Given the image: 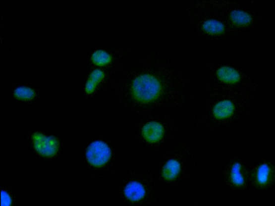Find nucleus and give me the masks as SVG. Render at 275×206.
<instances>
[{"label": "nucleus", "instance_id": "obj_7", "mask_svg": "<svg viewBox=\"0 0 275 206\" xmlns=\"http://www.w3.org/2000/svg\"><path fill=\"white\" fill-rule=\"evenodd\" d=\"M181 170L180 163L176 159H171L164 165L162 170V176L167 181H171L177 177Z\"/></svg>", "mask_w": 275, "mask_h": 206}, {"label": "nucleus", "instance_id": "obj_4", "mask_svg": "<svg viewBox=\"0 0 275 206\" xmlns=\"http://www.w3.org/2000/svg\"><path fill=\"white\" fill-rule=\"evenodd\" d=\"M163 125L157 121H151L146 124L142 129V135L145 140L149 143H157L164 135Z\"/></svg>", "mask_w": 275, "mask_h": 206}, {"label": "nucleus", "instance_id": "obj_12", "mask_svg": "<svg viewBox=\"0 0 275 206\" xmlns=\"http://www.w3.org/2000/svg\"><path fill=\"white\" fill-rule=\"evenodd\" d=\"M230 18L236 25L246 26L252 21V16L247 12L241 10H234L230 14Z\"/></svg>", "mask_w": 275, "mask_h": 206}, {"label": "nucleus", "instance_id": "obj_2", "mask_svg": "<svg viewBox=\"0 0 275 206\" xmlns=\"http://www.w3.org/2000/svg\"><path fill=\"white\" fill-rule=\"evenodd\" d=\"M111 152L110 147L102 141H95L88 148L86 156L88 162L94 166L106 164L110 160Z\"/></svg>", "mask_w": 275, "mask_h": 206}, {"label": "nucleus", "instance_id": "obj_15", "mask_svg": "<svg viewBox=\"0 0 275 206\" xmlns=\"http://www.w3.org/2000/svg\"><path fill=\"white\" fill-rule=\"evenodd\" d=\"M14 96L17 99L22 100H30L33 99L35 93L33 89L27 87H20L16 88L14 91Z\"/></svg>", "mask_w": 275, "mask_h": 206}, {"label": "nucleus", "instance_id": "obj_5", "mask_svg": "<svg viewBox=\"0 0 275 206\" xmlns=\"http://www.w3.org/2000/svg\"><path fill=\"white\" fill-rule=\"evenodd\" d=\"M124 195L131 202L142 201L146 196L144 186L138 182L133 181L128 183L124 189Z\"/></svg>", "mask_w": 275, "mask_h": 206}, {"label": "nucleus", "instance_id": "obj_1", "mask_svg": "<svg viewBox=\"0 0 275 206\" xmlns=\"http://www.w3.org/2000/svg\"><path fill=\"white\" fill-rule=\"evenodd\" d=\"M162 91L161 82L150 74L140 75L132 82L133 96L140 102L146 103L154 101L159 98Z\"/></svg>", "mask_w": 275, "mask_h": 206}, {"label": "nucleus", "instance_id": "obj_3", "mask_svg": "<svg viewBox=\"0 0 275 206\" xmlns=\"http://www.w3.org/2000/svg\"><path fill=\"white\" fill-rule=\"evenodd\" d=\"M33 141L37 152L45 156L54 155L58 148V143L55 138L48 137L40 133L34 135Z\"/></svg>", "mask_w": 275, "mask_h": 206}, {"label": "nucleus", "instance_id": "obj_16", "mask_svg": "<svg viewBox=\"0 0 275 206\" xmlns=\"http://www.w3.org/2000/svg\"><path fill=\"white\" fill-rule=\"evenodd\" d=\"M2 204L1 206H10L12 200L8 193L2 191L1 192Z\"/></svg>", "mask_w": 275, "mask_h": 206}, {"label": "nucleus", "instance_id": "obj_11", "mask_svg": "<svg viewBox=\"0 0 275 206\" xmlns=\"http://www.w3.org/2000/svg\"><path fill=\"white\" fill-rule=\"evenodd\" d=\"M105 73L100 69H95L89 76L87 82L85 90L88 94H91L98 84L104 78Z\"/></svg>", "mask_w": 275, "mask_h": 206}, {"label": "nucleus", "instance_id": "obj_10", "mask_svg": "<svg viewBox=\"0 0 275 206\" xmlns=\"http://www.w3.org/2000/svg\"><path fill=\"white\" fill-rule=\"evenodd\" d=\"M230 180L232 184L237 188L244 185L245 178L243 173L242 166L240 162H235L232 165L230 172Z\"/></svg>", "mask_w": 275, "mask_h": 206}, {"label": "nucleus", "instance_id": "obj_6", "mask_svg": "<svg viewBox=\"0 0 275 206\" xmlns=\"http://www.w3.org/2000/svg\"><path fill=\"white\" fill-rule=\"evenodd\" d=\"M234 111V103L231 101L225 100L217 103L213 108V114L217 119H225L231 117Z\"/></svg>", "mask_w": 275, "mask_h": 206}, {"label": "nucleus", "instance_id": "obj_13", "mask_svg": "<svg viewBox=\"0 0 275 206\" xmlns=\"http://www.w3.org/2000/svg\"><path fill=\"white\" fill-rule=\"evenodd\" d=\"M202 29L211 35H219L223 33L225 28L222 22L215 19H209L203 23Z\"/></svg>", "mask_w": 275, "mask_h": 206}, {"label": "nucleus", "instance_id": "obj_9", "mask_svg": "<svg viewBox=\"0 0 275 206\" xmlns=\"http://www.w3.org/2000/svg\"><path fill=\"white\" fill-rule=\"evenodd\" d=\"M272 176V169L268 163L261 164L256 172V181L260 186L266 185L270 182Z\"/></svg>", "mask_w": 275, "mask_h": 206}, {"label": "nucleus", "instance_id": "obj_14", "mask_svg": "<svg viewBox=\"0 0 275 206\" xmlns=\"http://www.w3.org/2000/svg\"><path fill=\"white\" fill-rule=\"evenodd\" d=\"M111 59L110 54L102 50L96 51L92 56L93 62L98 65H105L110 63Z\"/></svg>", "mask_w": 275, "mask_h": 206}, {"label": "nucleus", "instance_id": "obj_8", "mask_svg": "<svg viewBox=\"0 0 275 206\" xmlns=\"http://www.w3.org/2000/svg\"><path fill=\"white\" fill-rule=\"evenodd\" d=\"M217 75L221 81L228 84H235L240 80V75L237 71L227 66L219 68L217 70Z\"/></svg>", "mask_w": 275, "mask_h": 206}]
</instances>
